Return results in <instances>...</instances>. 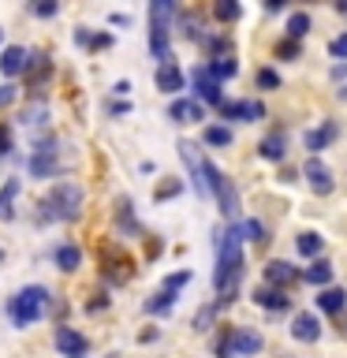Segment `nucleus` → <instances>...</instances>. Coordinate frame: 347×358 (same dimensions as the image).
<instances>
[{"mask_svg":"<svg viewBox=\"0 0 347 358\" xmlns=\"http://www.w3.org/2000/svg\"><path fill=\"white\" fill-rule=\"evenodd\" d=\"M243 280V228H224L217 235V273H213V287L220 295H235Z\"/></svg>","mask_w":347,"mask_h":358,"instance_id":"obj_1","label":"nucleus"},{"mask_svg":"<svg viewBox=\"0 0 347 358\" xmlns=\"http://www.w3.org/2000/svg\"><path fill=\"white\" fill-rule=\"evenodd\" d=\"M83 209V190L75 183H56L49 194L41 198V217L45 220H75Z\"/></svg>","mask_w":347,"mask_h":358,"instance_id":"obj_2","label":"nucleus"},{"mask_svg":"<svg viewBox=\"0 0 347 358\" xmlns=\"http://www.w3.org/2000/svg\"><path fill=\"white\" fill-rule=\"evenodd\" d=\"M45 310H49V291H45L41 284L34 287H22L15 299H11V321L19 324V329H27V324L41 321Z\"/></svg>","mask_w":347,"mask_h":358,"instance_id":"obj_3","label":"nucleus"},{"mask_svg":"<svg viewBox=\"0 0 347 358\" xmlns=\"http://www.w3.org/2000/svg\"><path fill=\"white\" fill-rule=\"evenodd\" d=\"M176 4L172 0H153L150 4V52L157 60H172V52H168V19H172Z\"/></svg>","mask_w":347,"mask_h":358,"instance_id":"obj_4","label":"nucleus"},{"mask_svg":"<svg viewBox=\"0 0 347 358\" xmlns=\"http://www.w3.org/2000/svg\"><path fill=\"white\" fill-rule=\"evenodd\" d=\"M206 187H209V194L217 198V206H220L224 217H228V220L239 217V190H235V183L213 161H206Z\"/></svg>","mask_w":347,"mask_h":358,"instance_id":"obj_5","label":"nucleus"},{"mask_svg":"<svg viewBox=\"0 0 347 358\" xmlns=\"http://www.w3.org/2000/svg\"><path fill=\"white\" fill-rule=\"evenodd\" d=\"M187 284H190V273H172V276L161 284V291H157V295L146 302V313H168V310L176 306V295H179Z\"/></svg>","mask_w":347,"mask_h":358,"instance_id":"obj_6","label":"nucleus"},{"mask_svg":"<svg viewBox=\"0 0 347 358\" xmlns=\"http://www.w3.org/2000/svg\"><path fill=\"white\" fill-rule=\"evenodd\" d=\"M262 336H257L254 329H232L228 336H224V343H220V351H235V355H257L262 351Z\"/></svg>","mask_w":347,"mask_h":358,"instance_id":"obj_7","label":"nucleus"},{"mask_svg":"<svg viewBox=\"0 0 347 358\" xmlns=\"http://www.w3.org/2000/svg\"><path fill=\"white\" fill-rule=\"evenodd\" d=\"M179 157H183L187 172H190V179H194V190L198 194H209V187H206V157L194 150V142H179Z\"/></svg>","mask_w":347,"mask_h":358,"instance_id":"obj_8","label":"nucleus"},{"mask_svg":"<svg viewBox=\"0 0 347 358\" xmlns=\"http://www.w3.org/2000/svg\"><path fill=\"white\" fill-rule=\"evenodd\" d=\"M56 161H60V150H56L52 138H45L38 150L30 153V176H38V179L52 176V172H56Z\"/></svg>","mask_w":347,"mask_h":358,"instance_id":"obj_9","label":"nucleus"},{"mask_svg":"<svg viewBox=\"0 0 347 358\" xmlns=\"http://www.w3.org/2000/svg\"><path fill=\"white\" fill-rule=\"evenodd\" d=\"M302 176H306V183H310L313 194H332L336 179H332V172H329V164H325V161H318V157H310L306 168H302Z\"/></svg>","mask_w":347,"mask_h":358,"instance_id":"obj_10","label":"nucleus"},{"mask_svg":"<svg viewBox=\"0 0 347 358\" xmlns=\"http://www.w3.org/2000/svg\"><path fill=\"white\" fill-rule=\"evenodd\" d=\"M190 83H194V94L198 101H209V105H224V97H220V83L213 78L209 67H194V75H190Z\"/></svg>","mask_w":347,"mask_h":358,"instance_id":"obj_11","label":"nucleus"},{"mask_svg":"<svg viewBox=\"0 0 347 358\" xmlns=\"http://www.w3.org/2000/svg\"><path fill=\"white\" fill-rule=\"evenodd\" d=\"M220 116L224 120H239V123H254V120L265 116V105L262 101H224Z\"/></svg>","mask_w":347,"mask_h":358,"instance_id":"obj_12","label":"nucleus"},{"mask_svg":"<svg viewBox=\"0 0 347 358\" xmlns=\"http://www.w3.org/2000/svg\"><path fill=\"white\" fill-rule=\"evenodd\" d=\"M336 138H340V123H336V120H325L321 127L306 131V150H310V157H318L321 150H329Z\"/></svg>","mask_w":347,"mask_h":358,"instance_id":"obj_13","label":"nucleus"},{"mask_svg":"<svg viewBox=\"0 0 347 358\" xmlns=\"http://www.w3.org/2000/svg\"><path fill=\"white\" fill-rule=\"evenodd\" d=\"M291 336H295L299 343H313L321 336V321L313 317V313H295V321H291Z\"/></svg>","mask_w":347,"mask_h":358,"instance_id":"obj_14","label":"nucleus"},{"mask_svg":"<svg viewBox=\"0 0 347 358\" xmlns=\"http://www.w3.org/2000/svg\"><path fill=\"white\" fill-rule=\"evenodd\" d=\"M56 347H60V355L67 358H78V355H86V336L83 332H75V329H56Z\"/></svg>","mask_w":347,"mask_h":358,"instance_id":"obj_15","label":"nucleus"},{"mask_svg":"<svg viewBox=\"0 0 347 358\" xmlns=\"http://www.w3.org/2000/svg\"><path fill=\"white\" fill-rule=\"evenodd\" d=\"M157 90H161V94H179V90H183V71L176 67V60H164L157 67Z\"/></svg>","mask_w":347,"mask_h":358,"instance_id":"obj_16","label":"nucleus"},{"mask_svg":"<svg viewBox=\"0 0 347 358\" xmlns=\"http://www.w3.org/2000/svg\"><path fill=\"white\" fill-rule=\"evenodd\" d=\"M257 153H262L265 161H284V153H288V134H284V131L265 134L262 145H257Z\"/></svg>","mask_w":347,"mask_h":358,"instance_id":"obj_17","label":"nucleus"},{"mask_svg":"<svg viewBox=\"0 0 347 358\" xmlns=\"http://www.w3.org/2000/svg\"><path fill=\"white\" fill-rule=\"evenodd\" d=\"M168 116H172L176 123H198L206 112H201V105L198 101H187V97H179V101H172V108H168Z\"/></svg>","mask_w":347,"mask_h":358,"instance_id":"obj_18","label":"nucleus"},{"mask_svg":"<svg viewBox=\"0 0 347 358\" xmlns=\"http://www.w3.org/2000/svg\"><path fill=\"white\" fill-rule=\"evenodd\" d=\"M0 71H4L8 78L27 71V49H19V45H8L4 52H0Z\"/></svg>","mask_w":347,"mask_h":358,"instance_id":"obj_19","label":"nucleus"},{"mask_svg":"<svg viewBox=\"0 0 347 358\" xmlns=\"http://www.w3.org/2000/svg\"><path fill=\"white\" fill-rule=\"evenodd\" d=\"M265 280L273 287H284V284H291V280H299V273H295V265H288V262H269L265 265Z\"/></svg>","mask_w":347,"mask_h":358,"instance_id":"obj_20","label":"nucleus"},{"mask_svg":"<svg viewBox=\"0 0 347 358\" xmlns=\"http://www.w3.org/2000/svg\"><path fill=\"white\" fill-rule=\"evenodd\" d=\"M254 302H257V306H265V310H288L291 306V299L284 295V291H276V287H257Z\"/></svg>","mask_w":347,"mask_h":358,"instance_id":"obj_21","label":"nucleus"},{"mask_svg":"<svg viewBox=\"0 0 347 358\" xmlns=\"http://www.w3.org/2000/svg\"><path fill=\"white\" fill-rule=\"evenodd\" d=\"M344 306H347L344 287H325L321 295H318V310H325V313H340Z\"/></svg>","mask_w":347,"mask_h":358,"instance_id":"obj_22","label":"nucleus"},{"mask_svg":"<svg viewBox=\"0 0 347 358\" xmlns=\"http://www.w3.org/2000/svg\"><path fill=\"white\" fill-rule=\"evenodd\" d=\"M295 246H299V254H302V257H318V254L325 250V239H321L318 231H302L299 239H295Z\"/></svg>","mask_w":347,"mask_h":358,"instance_id":"obj_23","label":"nucleus"},{"mask_svg":"<svg viewBox=\"0 0 347 358\" xmlns=\"http://www.w3.org/2000/svg\"><path fill=\"white\" fill-rule=\"evenodd\" d=\"M306 34H310V15H306V11H291V15H288V38L302 41Z\"/></svg>","mask_w":347,"mask_h":358,"instance_id":"obj_24","label":"nucleus"},{"mask_svg":"<svg viewBox=\"0 0 347 358\" xmlns=\"http://www.w3.org/2000/svg\"><path fill=\"white\" fill-rule=\"evenodd\" d=\"M78 262H83V250H78V246H60V250H56V265L64 268V273H75L78 268Z\"/></svg>","mask_w":347,"mask_h":358,"instance_id":"obj_25","label":"nucleus"},{"mask_svg":"<svg viewBox=\"0 0 347 358\" xmlns=\"http://www.w3.org/2000/svg\"><path fill=\"white\" fill-rule=\"evenodd\" d=\"M302 276H306L310 284L325 287V284H329V280H332V265H329V262H321V257H318V262H310V268H306V273H302Z\"/></svg>","mask_w":347,"mask_h":358,"instance_id":"obj_26","label":"nucleus"},{"mask_svg":"<svg viewBox=\"0 0 347 358\" xmlns=\"http://www.w3.org/2000/svg\"><path fill=\"white\" fill-rule=\"evenodd\" d=\"M209 71H213V78L220 83V78H235V71H239V64H235L232 56H217V60L209 64Z\"/></svg>","mask_w":347,"mask_h":358,"instance_id":"obj_27","label":"nucleus"},{"mask_svg":"<svg viewBox=\"0 0 347 358\" xmlns=\"http://www.w3.org/2000/svg\"><path fill=\"white\" fill-rule=\"evenodd\" d=\"M213 15H217L220 22H235V19H239V15H243V8H239V4H235V0H220V4H217V8H213Z\"/></svg>","mask_w":347,"mask_h":358,"instance_id":"obj_28","label":"nucleus"},{"mask_svg":"<svg viewBox=\"0 0 347 358\" xmlns=\"http://www.w3.org/2000/svg\"><path fill=\"white\" fill-rule=\"evenodd\" d=\"M19 194V183L15 179H8L4 183V194H0V217H11V198Z\"/></svg>","mask_w":347,"mask_h":358,"instance_id":"obj_29","label":"nucleus"},{"mask_svg":"<svg viewBox=\"0 0 347 358\" xmlns=\"http://www.w3.org/2000/svg\"><path fill=\"white\" fill-rule=\"evenodd\" d=\"M329 56L336 64H347V34H340V38L329 41Z\"/></svg>","mask_w":347,"mask_h":358,"instance_id":"obj_30","label":"nucleus"},{"mask_svg":"<svg viewBox=\"0 0 347 358\" xmlns=\"http://www.w3.org/2000/svg\"><path fill=\"white\" fill-rule=\"evenodd\" d=\"M206 142L209 145H232V131L228 127H206Z\"/></svg>","mask_w":347,"mask_h":358,"instance_id":"obj_31","label":"nucleus"},{"mask_svg":"<svg viewBox=\"0 0 347 358\" xmlns=\"http://www.w3.org/2000/svg\"><path fill=\"white\" fill-rule=\"evenodd\" d=\"M257 86L262 90H280V75L273 71V67H262V71H257Z\"/></svg>","mask_w":347,"mask_h":358,"instance_id":"obj_32","label":"nucleus"},{"mask_svg":"<svg viewBox=\"0 0 347 358\" xmlns=\"http://www.w3.org/2000/svg\"><path fill=\"white\" fill-rule=\"evenodd\" d=\"M332 83L340 86L336 94H340V97H347V64H336V67H332Z\"/></svg>","mask_w":347,"mask_h":358,"instance_id":"obj_33","label":"nucleus"},{"mask_svg":"<svg viewBox=\"0 0 347 358\" xmlns=\"http://www.w3.org/2000/svg\"><path fill=\"white\" fill-rule=\"evenodd\" d=\"M243 235H246V239H254V243H265V228L257 220H246L243 224Z\"/></svg>","mask_w":347,"mask_h":358,"instance_id":"obj_34","label":"nucleus"},{"mask_svg":"<svg viewBox=\"0 0 347 358\" xmlns=\"http://www.w3.org/2000/svg\"><path fill=\"white\" fill-rule=\"evenodd\" d=\"M280 56H288V60H295V56H299V41H280Z\"/></svg>","mask_w":347,"mask_h":358,"instance_id":"obj_35","label":"nucleus"},{"mask_svg":"<svg viewBox=\"0 0 347 358\" xmlns=\"http://www.w3.org/2000/svg\"><path fill=\"white\" fill-rule=\"evenodd\" d=\"M179 194V183H164V187H157V201H164V198H172Z\"/></svg>","mask_w":347,"mask_h":358,"instance_id":"obj_36","label":"nucleus"},{"mask_svg":"<svg viewBox=\"0 0 347 358\" xmlns=\"http://www.w3.org/2000/svg\"><path fill=\"white\" fill-rule=\"evenodd\" d=\"M15 101V86H0V108H8Z\"/></svg>","mask_w":347,"mask_h":358,"instance_id":"obj_37","label":"nucleus"},{"mask_svg":"<svg viewBox=\"0 0 347 358\" xmlns=\"http://www.w3.org/2000/svg\"><path fill=\"white\" fill-rule=\"evenodd\" d=\"M34 15H41V19L56 15V4H52V0H45V4H38V8H34Z\"/></svg>","mask_w":347,"mask_h":358,"instance_id":"obj_38","label":"nucleus"},{"mask_svg":"<svg viewBox=\"0 0 347 358\" xmlns=\"http://www.w3.org/2000/svg\"><path fill=\"white\" fill-rule=\"evenodd\" d=\"M4 153H11V134L0 127V157H4Z\"/></svg>","mask_w":347,"mask_h":358,"instance_id":"obj_39","label":"nucleus"},{"mask_svg":"<svg viewBox=\"0 0 347 358\" xmlns=\"http://www.w3.org/2000/svg\"><path fill=\"white\" fill-rule=\"evenodd\" d=\"M336 11H340V15H347V4H336Z\"/></svg>","mask_w":347,"mask_h":358,"instance_id":"obj_40","label":"nucleus"},{"mask_svg":"<svg viewBox=\"0 0 347 358\" xmlns=\"http://www.w3.org/2000/svg\"><path fill=\"white\" fill-rule=\"evenodd\" d=\"M0 257H4V250H0Z\"/></svg>","mask_w":347,"mask_h":358,"instance_id":"obj_41","label":"nucleus"}]
</instances>
